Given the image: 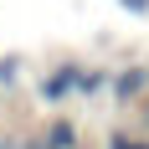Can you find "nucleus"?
<instances>
[{"label": "nucleus", "instance_id": "obj_3", "mask_svg": "<svg viewBox=\"0 0 149 149\" xmlns=\"http://www.w3.org/2000/svg\"><path fill=\"white\" fill-rule=\"evenodd\" d=\"M41 134V144L46 149H82V129H77V118H67V113H46V123L36 129Z\"/></svg>", "mask_w": 149, "mask_h": 149}, {"label": "nucleus", "instance_id": "obj_2", "mask_svg": "<svg viewBox=\"0 0 149 149\" xmlns=\"http://www.w3.org/2000/svg\"><path fill=\"white\" fill-rule=\"evenodd\" d=\"M144 93H149V67H139V62L134 67H118V72L108 77V98L118 108H129L134 98H144Z\"/></svg>", "mask_w": 149, "mask_h": 149}, {"label": "nucleus", "instance_id": "obj_4", "mask_svg": "<svg viewBox=\"0 0 149 149\" xmlns=\"http://www.w3.org/2000/svg\"><path fill=\"white\" fill-rule=\"evenodd\" d=\"M103 149H149V139L144 134H134V129H108V139H103Z\"/></svg>", "mask_w": 149, "mask_h": 149}, {"label": "nucleus", "instance_id": "obj_8", "mask_svg": "<svg viewBox=\"0 0 149 149\" xmlns=\"http://www.w3.org/2000/svg\"><path fill=\"white\" fill-rule=\"evenodd\" d=\"M144 123H149V108H144Z\"/></svg>", "mask_w": 149, "mask_h": 149}, {"label": "nucleus", "instance_id": "obj_6", "mask_svg": "<svg viewBox=\"0 0 149 149\" xmlns=\"http://www.w3.org/2000/svg\"><path fill=\"white\" fill-rule=\"evenodd\" d=\"M118 5H129L134 15H149V0H118Z\"/></svg>", "mask_w": 149, "mask_h": 149}, {"label": "nucleus", "instance_id": "obj_1", "mask_svg": "<svg viewBox=\"0 0 149 149\" xmlns=\"http://www.w3.org/2000/svg\"><path fill=\"white\" fill-rule=\"evenodd\" d=\"M72 67H77V62H57V67H46V72L36 77V103H41V108L57 113V108L72 103Z\"/></svg>", "mask_w": 149, "mask_h": 149}, {"label": "nucleus", "instance_id": "obj_5", "mask_svg": "<svg viewBox=\"0 0 149 149\" xmlns=\"http://www.w3.org/2000/svg\"><path fill=\"white\" fill-rule=\"evenodd\" d=\"M21 67H26L21 57H0V88H5V93L21 88Z\"/></svg>", "mask_w": 149, "mask_h": 149}, {"label": "nucleus", "instance_id": "obj_7", "mask_svg": "<svg viewBox=\"0 0 149 149\" xmlns=\"http://www.w3.org/2000/svg\"><path fill=\"white\" fill-rule=\"evenodd\" d=\"M0 149H21V144H15V139H0Z\"/></svg>", "mask_w": 149, "mask_h": 149}]
</instances>
